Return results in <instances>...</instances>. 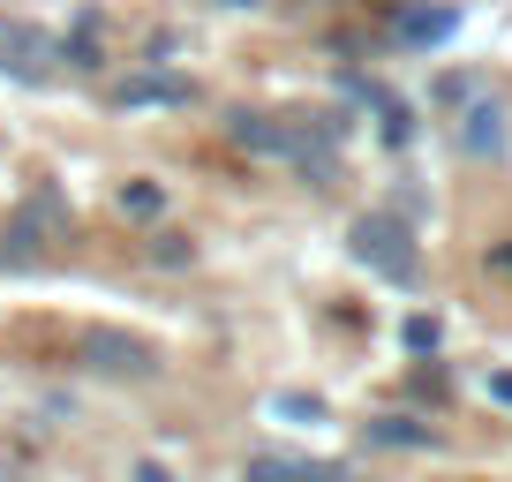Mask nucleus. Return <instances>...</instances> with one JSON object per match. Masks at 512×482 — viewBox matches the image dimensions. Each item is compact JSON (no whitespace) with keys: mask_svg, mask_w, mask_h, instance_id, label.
Segmentation results:
<instances>
[{"mask_svg":"<svg viewBox=\"0 0 512 482\" xmlns=\"http://www.w3.org/2000/svg\"><path fill=\"white\" fill-rule=\"evenodd\" d=\"M347 249H354V264H369V272L384 279V287H415L422 279V249H415V234H407L400 211H362L354 234H347Z\"/></svg>","mask_w":512,"mask_h":482,"instance_id":"nucleus-1","label":"nucleus"},{"mask_svg":"<svg viewBox=\"0 0 512 482\" xmlns=\"http://www.w3.org/2000/svg\"><path fill=\"white\" fill-rule=\"evenodd\" d=\"M83 370L113 377V385H144V377H159V347H151L144 332L98 324V332H83Z\"/></svg>","mask_w":512,"mask_h":482,"instance_id":"nucleus-2","label":"nucleus"},{"mask_svg":"<svg viewBox=\"0 0 512 482\" xmlns=\"http://www.w3.org/2000/svg\"><path fill=\"white\" fill-rule=\"evenodd\" d=\"M53 68H61V38L38 31V23H23V16H0V76L46 83Z\"/></svg>","mask_w":512,"mask_h":482,"instance_id":"nucleus-3","label":"nucleus"},{"mask_svg":"<svg viewBox=\"0 0 512 482\" xmlns=\"http://www.w3.org/2000/svg\"><path fill=\"white\" fill-rule=\"evenodd\" d=\"M189 98H196V83L189 76H166V68L113 83V106H189Z\"/></svg>","mask_w":512,"mask_h":482,"instance_id":"nucleus-4","label":"nucleus"},{"mask_svg":"<svg viewBox=\"0 0 512 482\" xmlns=\"http://www.w3.org/2000/svg\"><path fill=\"white\" fill-rule=\"evenodd\" d=\"M460 151L467 159H497V151H505V106H497V98H475V106L460 113Z\"/></svg>","mask_w":512,"mask_h":482,"instance_id":"nucleus-5","label":"nucleus"},{"mask_svg":"<svg viewBox=\"0 0 512 482\" xmlns=\"http://www.w3.org/2000/svg\"><path fill=\"white\" fill-rule=\"evenodd\" d=\"M249 482H347V467H332V460H287V452H264V460H249Z\"/></svg>","mask_w":512,"mask_h":482,"instance_id":"nucleus-6","label":"nucleus"},{"mask_svg":"<svg viewBox=\"0 0 512 482\" xmlns=\"http://www.w3.org/2000/svg\"><path fill=\"white\" fill-rule=\"evenodd\" d=\"M460 31V8H407L400 16V38L407 46H437V38Z\"/></svg>","mask_w":512,"mask_h":482,"instance_id":"nucleus-7","label":"nucleus"},{"mask_svg":"<svg viewBox=\"0 0 512 482\" xmlns=\"http://www.w3.org/2000/svg\"><path fill=\"white\" fill-rule=\"evenodd\" d=\"M98 53H106V31H98V16L83 8V16H76V31L61 38V68H98Z\"/></svg>","mask_w":512,"mask_h":482,"instance_id":"nucleus-8","label":"nucleus"},{"mask_svg":"<svg viewBox=\"0 0 512 482\" xmlns=\"http://www.w3.org/2000/svg\"><path fill=\"white\" fill-rule=\"evenodd\" d=\"M369 445H407V452H422V445H437V430H422V422H407V415H377V422H369Z\"/></svg>","mask_w":512,"mask_h":482,"instance_id":"nucleus-9","label":"nucleus"},{"mask_svg":"<svg viewBox=\"0 0 512 482\" xmlns=\"http://www.w3.org/2000/svg\"><path fill=\"white\" fill-rule=\"evenodd\" d=\"M121 211H128V219H159L166 189H159V181H121Z\"/></svg>","mask_w":512,"mask_h":482,"instance_id":"nucleus-10","label":"nucleus"},{"mask_svg":"<svg viewBox=\"0 0 512 482\" xmlns=\"http://www.w3.org/2000/svg\"><path fill=\"white\" fill-rule=\"evenodd\" d=\"M377 121H384V144H392V151H400V144H415V113H407L400 98H384V106H377Z\"/></svg>","mask_w":512,"mask_h":482,"instance_id":"nucleus-11","label":"nucleus"},{"mask_svg":"<svg viewBox=\"0 0 512 482\" xmlns=\"http://www.w3.org/2000/svg\"><path fill=\"white\" fill-rule=\"evenodd\" d=\"M144 249H151V264H166V272H181V264L196 257V249H189V234H151Z\"/></svg>","mask_w":512,"mask_h":482,"instance_id":"nucleus-12","label":"nucleus"},{"mask_svg":"<svg viewBox=\"0 0 512 482\" xmlns=\"http://www.w3.org/2000/svg\"><path fill=\"white\" fill-rule=\"evenodd\" d=\"M272 415H287V422H324V400H317V392H279Z\"/></svg>","mask_w":512,"mask_h":482,"instance_id":"nucleus-13","label":"nucleus"},{"mask_svg":"<svg viewBox=\"0 0 512 482\" xmlns=\"http://www.w3.org/2000/svg\"><path fill=\"white\" fill-rule=\"evenodd\" d=\"M407 347H415V354H437V317H407Z\"/></svg>","mask_w":512,"mask_h":482,"instance_id":"nucleus-14","label":"nucleus"},{"mask_svg":"<svg viewBox=\"0 0 512 482\" xmlns=\"http://www.w3.org/2000/svg\"><path fill=\"white\" fill-rule=\"evenodd\" d=\"M437 98H445V106H460V98H475V76H445V83H437Z\"/></svg>","mask_w":512,"mask_h":482,"instance_id":"nucleus-15","label":"nucleus"},{"mask_svg":"<svg viewBox=\"0 0 512 482\" xmlns=\"http://www.w3.org/2000/svg\"><path fill=\"white\" fill-rule=\"evenodd\" d=\"M128 482H174V467H159V460H136V475Z\"/></svg>","mask_w":512,"mask_h":482,"instance_id":"nucleus-16","label":"nucleus"},{"mask_svg":"<svg viewBox=\"0 0 512 482\" xmlns=\"http://www.w3.org/2000/svg\"><path fill=\"white\" fill-rule=\"evenodd\" d=\"M490 392H497V400H505V407H512V377H505V370H497V377H490Z\"/></svg>","mask_w":512,"mask_h":482,"instance_id":"nucleus-17","label":"nucleus"},{"mask_svg":"<svg viewBox=\"0 0 512 482\" xmlns=\"http://www.w3.org/2000/svg\"><path fill=\"white\" fill-rule=\"evenodd\" d=\"M497 272H512V249H497Z\"/></svg>","mask_w":512,"mask_h":482,"instance_id":"nucleus-18","label":"nucleus"},{"mask_svg":"<svg viewBox=\"0 0 512 482\" xmlns=\"http://www.w3.org/2000/svg\"><path fill=\"white\" fill-rule=\"evenodd\" d=\"M226 8H256V0H226Z\"/></svg>","mask_w":512,"mask_h":482,"instance_id":"nucleus-19","label":"nucleus"}]
</instances>
